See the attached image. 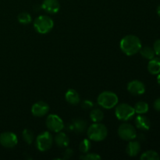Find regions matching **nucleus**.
Instances as JSON below:
<instances>
[{"mask_svg": "<svg viewBox=\"0 0 160 160\" xmlns=\"http://www.w3.org/2000/svg\"><path fill=\"white\" fill-rule=\"evenodd\" d=\"M120 49L127 56H134L140 51L142 42L140 38L136 35L129 34L121 39L120 42Z\"/></svg>", "mask_w": 160, "mask_h": 160, "instance_id": "nucleus-1", "label": "nucleus"}, {"mask_svg": "<svg viewBox=\"0 0 160 160\" xmlns=\"http://www.w3.org/2000/svg\"><path fill=\"white\" fill-rule=\"evenodd\" d=\"M87 134L91 141L101 142L107 137L108 129L102 123H95L89 127L87 131Z\"/></svg>", "mask_w": 160, "mask_h": 160, "instance_id": "nucleus-2", "label": "nucleus"}, {"mask_svg": "<svg viewBox=\"0 0 160 160\" xmlns=\"http://www.w3.org/2000/svg\"><path fill=\"white\" fill-rule=\"evenodd\" d=\"M97 101L100 106L104 109H109L115 107L118 104L119 98L117 94H115L114 92L106 91V92H102L99 94Z\"/></svg>", "mask_w": 160, "mask_h": 160, "instance_id": "nucleus-3", "label": "nucleus"}, {"mask_svg": "<svg viewBox=\"0 0 160 160\" xmlns=\"http://www.w3.org/2000/svg\"><path fill=\"white\" fill-rule=\"evenodd\" d=\"M54 26V22L51 17L45 15L38 17L34 21V28L40 34H47L50 32Z\"/></svg>", "mask_w": 160, "mask_h": 160, "instance_id": "nucleus-4", "label": "nucleus"}, {"mask_svg": "<svg viewBox=\"0 0 160 160\" xmlns=\"http://www.w3.org/2000/svg\"><path fill=\"white\" fill-rule=\"evenodd\" d=\"M115 115L118 120L122 121H127L134 117L135 111L133 106H130L128 103H121L118 106H116Z\"/></svg>", "mask_w": 160, "mask_h": 160, "instance_id": "nucleus-5", "label": "nucleus"}, {"mask_svg": "<svg viewBox=\"0 0 160 160\" xmlns=\"http://www.w3.org/2000/svg\"><path fill=\"white\" fill-rule=\"evenodd\" d=\"M53 144V137L48 131L41 133L36 138V147L41 152L48 151Z\"/></svg>", "mask_w": 160, "mask_h": 160, "instance_id": "nucleus-6", "label": "nucleus"}, {"mask_svg": "<svg viewBox=\"0 0 160 160\" xmlns=\"http://www.w3.org/2000/svg\"><path fill=\"white\" fill-rule=\"evenodd\" d=\"M118 135L124 141L134 140L137 137V131L133 125L123 123L118 128Z\"/></svg>", "mask_w": 160, "mask_h": 160, "instance_id": "nucleus-7", "label": "nucleus"}, {"mask_svg": "<svg viewBox=\"0 0 160 160\" xmlns=\"http://www.w3.org/2000/svg\"><path fill=\"white\" fill-rule=\"evenodd\" d=\"M47 128L53 132L58 133L62 131L64 128V123L62 119L56 114H50L47 117L45 120Z\"/></svg>", "mask_w": 160, "mask_h": 160, "instance_id": "nucleus-8", "label": "nucleus"}, {"mask_svg": "<svg viewBox=\"0 0 160 160\" xmlns=\"http://www.w3.org/2000/svg\"><path fill=\"white\" fill-rule=\"evenodd\" d=\"M18 143L17 136L10 131L3 132L0 134V144L3 147L7 148H12Z\"/></svg>", "mask_w": 160, "mask_h": 160, "instance_id": "nucleus-9", "label": "nucleus"}, {"mask_svg": "<svg viewBox=\"0 0 160 160\" xmlns=\"http://www.w3.org/2000/svg\"><path fill=\"white\" fill-rule=\"evenodd\" d=\"M49 111V106L45 102L39 101L34 103L31 107V112L34 117H42Z\"/></svg>", "mask_w": 160, "mask_h": 160, "instance_id": "nucleus-10", "label": "nucleus"}, {"mask_svg": "<svg viewBox=\"0 0 160 160\" xmlns=\"http://www.w3.org/2000/svg\"><path fill=\"white\" fill-rule=\"evenodd\" d=\"M128 91L133 95H143L145 92V86L142 81L134 80L128 84Z\"/></svg>", "mask_w": 160, "mask_h": 160, "instance_id": "nucleus-11", "label": "nucleus"}, {"mask_svg": "<svg viewBox=\"0 0 160 160\" xmlns=\"http://www.w3.org/2000/svg\"><path fill=\"white\" fill-rule=\"evenodd\" d=\"M42 8L50 14H54L59 12L60 4L58 0H44L42 4Z\"/></svg>", "mask_w": 160, "mask_h": 160, "instance_id": "nucleus-12", "label": "nucleus"}, {"mask_svg": "<svg viewBox=\"0 0 160 160\" xmlns=\"http://www.w3.org/2000/svg\"><path fill=\"white\" fill-rule=\"evenodd\" d=\"M69 128L77 133H83L87 129V122L82 119H74L69 125Z\"/></svg>", "mask_w": 160, "mask_h": 160, "instance_id": "nucleus-13", "label": "nucleus"}, {"mask_svg": "<svg viewBox=\"0 0 160 160\" xmlns=\"http://www.w3.org/2000/svg\"><path fill=\"white\" fill-rule=\"evenodd\" d=\"M135 125L138 129L142 130V131H148L151 127V123H150V120L148 117L140 114L136 117Z\"/></svg>", "mask_w": 160, "mask_h": 160, "instance_id": "nucleus-14", "label": "nucleus"}, {"mask_svg": "<svg viewBox=\"0 0 160 160\" xmlns=\"http://www.w3.org/2000/svg\"><path fill=\"white\" fill-rule=\"evenodd\" d=\"M127 153L131 157H134L137 156L141 151V145L139 142L131 140L127 145Z\"/></svg>", "mask_w": 160, "mask_h": 160, "instance_id": "nucleus-15", "label": "nucleus"}, {"mask_svg": "<svg viewBox=\"0 0 160 160\" xmlns=\"http://www.w3.org/2000/svg\"><path fill=\"white\" fill-rule=\"evenodd\" d=\"M65 98L67 100V102L68 103H70V105H73V106H76L78 103L80 102V95L78 94V92H77L74 89H69L67 92H66L65 95Z\"/></svg>", "mask_w": 160, "mask_h": 160, "instance_id": "nucleus-16", "label": "nucleus"}, {"mask_svg": "<svg viewBox=\"0 0 160 160\" xmlns=\"http://www.w3.org/2000/svg\"><path fill=\"white\" fill-rule=\"evenodd\" d=\"M55 142L56 145L60 148H67L70 143V138L65 133L59 131L55 137Z\"/></svg>", "mask_w": 160, "mask_h": 160, "instance_id": "nucleus-17", "label": "nucleus"}, {"mask_svg": "<svg viewBox=\"0 0 160 160\" xmlns=\"http://www.w3.org/2000/svg\"><path fill=\"white\" fill-rule=\"evenodd\" d=\"M148 70L151 74L156 75L160 73V58H153L148 63Z\"/></svg>", "mask_w": 160, "mask_h": 160, "instance_id": "nucleus-18", "label": "nucleus"}, {"mask_svg": "<svg viewBox=\"0 0 160 160\" xmlns=\"http://www.w3.org/2000/svg\"><path fill=\"white\" fill-rule=\"evenodd\" d=\"M90 118L94 123H100L104 119V112L100 109H93L90 112Z\"/></svg>", "mask_w": 160, "mask_h": 160, "instance_id": "nucleus-19", "label": "nucleus"}, {"mask_svg": "<svg viewBox=\"0 0 160 160\" xmlns=\"http://www.w3.org/2000/svg\"><path fill=\"white\" fill-rule=\"evenodd\" d=\"M139 52H140V54L142 55V56H143L145 59H148V60L153 59L155 57V55H156L154 49L149 46L142 47Z\"/></svg>", "mask_w": 160, "mask_h": 160, "instance_id": "nucleus-20", "label": "nucleus"}, {"mask_svg": "<svg viewBox=\"0 0 160 160\" xmlns=\"http://www.w3.org/2000/svg\"><path fill=\"white\" fill-rule=\"evenodd\" d=\"M134 109V111H135V112H137V113L145 114L148 111L149 106H148V103L145 102L140 101L136 103Z\"/></svg>", "mask_w": 160, "mask_h": 160, "instance_id": "nucleus-21", "label": "nucleus"}, {"mask_svg": "<svg viewBox=\"0 0 160 160\" xmlns=\"http://www.w3.org/2000/svg\"><path fill=\"white\" fill-rule=\"evenodd\" d=\"M140 159L142 160H159V155L153 150H148L142 153Z\"/></svg>", "mask_w": 160, "mask_h": 160, "instance_id": "nucleus-22", "label": "nucleus"}, {"mask_svg": "<svg viewBox=\"0 0 160 160\" xmlns=\"http://www.w3.org/2000/svg\"><path fill=\"white\" fill-rule=\"evenodd\" d=\"M22 137L24 142H26L28 145H31L33 143L34 140V134L31 130L29 129H25L24 131L22 133Z\"/></svg>", "mask_w": 160, "mask_h": 160, "instance_id": "nucleus-23", "label": "nucleus"}, {"mask_svg": "<svg viewBox=\"0 0 160 160\" xmlns=\"http://www.w3.org/2000/svg\"><path fill=\"white\" fill-rule=\"evenodd\" d=\"M92 148V142L90 139H84L79 145V149L83 154L88 152Z\"/></svg>", "mask_w": 160, "mask_h": 160, "instance_id": "nucleus-24", "label": "nucleus"}, {"mask_svg": "<svg viewBox=\"0 0 160 160\" xmlns=\"http://www.w3.org/2000/svg\"><path fill=\"white\" fill-rule=\"evenodd\" d=\"M18 21L22 24H28L31 22V14L27 12H22L17 17Z\"/></svg>", "mask_w": 160, "mask_h": 160, "instance_id": "nucleus-25", "label": "nucleus"}, {"mask_svg": "<svg viewBox=\"0 0 160 160\" xmlns=\"http://www.w3.org/2000/svg\"><path fill=\"white\" fill-rule=\"evenodd\" d=\"M80 159L82 160H99L102 159L101 156L96 153H84L80 156Z\"/></svg>", "mask_w": 160, "mask_h": 160, "instance_id": "nucleus-26", "label": "nucleus"}, {"mask_svg": "<svg viewBox=\"0 0 160 160\" xmlns=\"http://www.w3.org/2000/svg\"><path fill=\"white\" fill-rule=\"evenodd\" d=\"M94 106V103L90 100H84L81 103V107L84 109H91Z\"/></svg>", "mask_w": 160, "mask_h": 160, "instance_id": "nucleus-27", "label": "nucleus"}, {"mask_svg": "<svg viewBox=\"0 0 160 160\" xmlns=\"http://www.w3.org/2000/svg\"><path fill=\"white\" fill-rule=\"evenodd\" d=\"M73 149H71V148H67L65 149V151H64L63 152V159H70V158L73 156Z\"/></svg>", "mask_w": 160, "mask_h": 160, "instance_id": "nucleus-28", "label": "nucleus"}, {"mask_svg": "<svg viewBox=\"0 0 160 160\" xmlns=\"http://www.w3.org/2000/svg\"><path fill=\"white\" fill-rule=\"evenodd\" d=\"M153 49H154L156 55L160 56V39H158V40H156V42H154Z\"/></svg>", "mask_w": 160, "mask_h": 160, "instance_id": "nucleus-29", "label": "nucleus"}, {"mask_svg": "<svg viewBox=\"0 0 160 160\" xmlns=\"http://www.w3.org/2000/svg\"><path fill=\"white\" fill-rule=\"evenodd\" d=\"M153 106H154V109L156 111L160 112V98H158L157 99H156V101L154 102V104H153Z\"/></svg>", "mask_w": 160, "mask_h": 160, "instance_id": "nucleus-30", "label": "nucleus"}, {"mask_svg": "<svg viewBox=\"0 0 160 160\" xmlns=\"http://www.w3.org/2000/svg\"><path fill=\"white\" fill-rule=\"evenodd\" d=\"M157 82H158V84H159V85H160V73H159V74H158V77H157Z\"/></svg>", "mask_w": 160, "mask_h": 160, "instance_id": "nucleus-31", "label": "nucleus"}, {"mask_svg": "<svg viewBox=\"0 0 160 160\" xmlns=\"http://www.w3.org/2000/svg\"><path fill=\"white\" fill-rule=\"evenodd\" d=\"M157 13H158V15L160 17V5L158 6V8H157Z\"/></svg>", "mask_w": 160, "mask_h": 160, "instance_id": "nucleus-32", "label": "nucleus"}]
</instances>
